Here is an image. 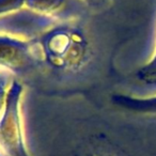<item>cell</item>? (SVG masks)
Returning a JSON list of instances; mask_svg holds the SVG:
<instances>
[{
	"label": "cell",
	"mask_w": 156,
	"mask_h": 156,
	"mask_svg": "<svg viewBox=\"0 0 156 156\" xmlns=\"http://www.w3.org/2000/svg\"><path fill=\"white\" fill-rule=\"evenodd\" d=\"M42 42L46 58L56 67L78 69L87 58V41L79 31L74 29L55 30L47 33Z\"/></svg>",
	"instance_id": "obj_1"
},
{
	"label": "cell",
	"mask_w": 156,
	"mask_h": 156,
	"mask_svg": "<svg viewBox=\"0 0 156 156\" xmlns=\"http://www.w3.org/2000/svg\"><path fill=\"white\" fill-rule=\"evenodd\" d=\"M22 93V83L14 80L8 89L0 117V147L8 156H29L20 110Z\"/></svg>",
	"instance_id": "obj_2"
},
{
	"label": "cell",
	"mask_w": 156,
	"mask_h": 156,
	"mask_svg": "<svg viewBox=\"0 0 156 156\" xmlns=\"http://www.w3.org/2000/svg\"><path fill=\"white\" fill-rule=\"evenodd\" d=\"M34 63L31 44L0 35V66L18 73L30 69Z\"/></svg>",
	"instance_id": "obj_3"
},
{
	"label": "cell",
	"mask_w": 156,
	"mask_h": 156,
	"mask_svg": "<svg viewBox=\"0 0 156 156\" xmlns=\"http://www.w3.org/2000/svg\"><path fill=\"white\" fill-rule=\"evenodd\" d=\"M113 104L129 109V110L138 111L145 113H155L156 115V94L153 96L140 98L127 94H113L111 96Z\"/></svg>",
	"instance_id": "obj_4"
},
{
	"label": "cell",
	"mask_w": 156,
	"mask_h": 156,
	"mask_svg": "<svg viewBox=\"0 0 156 156\" xmlns=\"http://www.w3.org/2000/svg\"><path fill=\"white\" fill-rule=\"evenodd\" d=\"M137 77L145 83H156V46L151 59L137 72Z\"/></svg>",
	"instance_id": "obj_5"
},
{
	"label": "cell",
	"mask_w": 156,
	"mask_h": 156,
	"mask_svg": "<svg viewBox=\"0 0 156 156\" xmlns=\"http://www.w3.org/2000/svg\"><path fill=\"white\" fill-rule=\"evenodd\" d=\"M64 0H26V5L43 13H50L62 5Z\"/></svg>",
	"instance_id": "obj_6"
},
{
	"label": "cell",
	"mask_w": 156,
	"mask_h": 156,
	"mask_svg": "<svg viewBox=\"0 0 156 156\" xmlns=\"http://www.w3.org/2000/svg\"><path fill=\"white\" fill-rule=\"evenodd\" d=\"M24 5H26V0H0V16L17 11Z\"/></svg>",
	"instance_id": "obj_7"
},
{
	"label": "cell",
	"mask_w": 156,
	"mask_h": 156,
	"mask_svg": "<svg viewBox=\"0 0 156 156\" xmlns=\"http://www.w3.org/2000/svg\"><path fill=\"white\" fill-rule=\"evenodd\" d=\"M7 85H8L7 78L0 74V111L5 107V96H7V92H8Z\"/></svg>",
	"instance_id": "obj_8"
}]
</instances>
